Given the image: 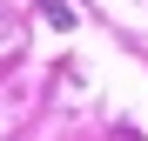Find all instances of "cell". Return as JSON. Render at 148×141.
<instances>
[{
  "mask_svg": "<svg viewBox=\"0 0 148 141\" xmlns=\"http://www.w3.org/2000/svg\"><path fill=\"white\" fill-rule=\"evenodd\" d=\"M40 14H47V20H54V27H74V20H81V14H74V7H67V0H40Z\"/></svg>",
  "mask_w": 148,
  "mask_h": 141,
  "instance_id": "obj_1",
  "label": "cell"
},
{
  "mask_svg": "<svg viewBox=\"0 0 148 141\" xmlns=\"http://www.w3.org/2000/svg\"><path fill=\"white\" fill-rule=\"evenodd\" d=\"M121 141H141V134H121Z\"/></svg>",
  "mask_w": 148,
  "mask_h": 141,
  "instance_id": "obj_2",
  "label": "cell"
}]
</instances>
